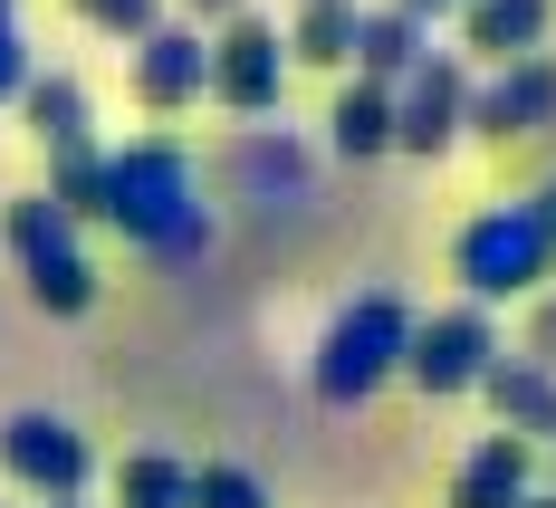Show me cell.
Masks as SVG:
<instances>
[{
	"instance_id": "obj_1",
	"label": "cell",
	"mask_w": 556,
	"mask_h": 508,
	"mask_svg": "<svg viewBox=\"0 0 556 508\" xmlns=\"http://www.w3.org/2000/svg\"><path fill=\"white\" fill-rule=\"evenodd\" d=\"M106 221L144 250V259H202L212 250V202L192 182V154L173 135H144L115 154V182H106Z\"/></svg>"
},
{
	"instance_id": "obj_2",
	"label": "cell",
	"mask_w": 556,
	"mask_h": 508,
	"mask_svg": "<svg viewBox=\"0 0 556 508\" xmlns=\"http://www.w3.org/2000/svg\"><path fill=\"white\" fill-rule=\"evenodd\" d=\"M413 297L403 288H355L345 307L327 317V336H317V365H307V384L327 403H375L403 374V355H413Z\"/></svg>"
},
{
	"instance_id": "obj_3",
	"label": "cell",
	"mask_w": 556,
	"mask_h": 508,
	"mask_svg": "<svg viewBox=\"0 0 556 508\" xmlns=\"http://www.w3.org/2000/svg\"><path fill=\"white\" fill-rule=\"evenodd\" d=\"M451 269L470 288V307H490V297H538L556 279V240L547 221L528 212V202H490L480 221L451 240Z\"/></svg>"
},
{
	"instance_id": "obj_4",
	"label": "cell",
	"mask_w": 556,
	"mask_h": 508,
	"mask_svg": "<svg viewBox=\"0 0 556 508\" xmlns=\"http://www.w3.org/2000/svg\"><path fill=\"white\" fill-rule=\"evenodd\" d=\"M10 259H20V279H29V297L49 307V317H87L97 307V259H87V240H77V221L58 212L49 192H29V202H10Z\"/></svg>"
},
{
	"instance_id": "obj_5",
	"label": "cell",
	"mask_w": 556,
	"mask_h": 508,
	"mask_svg": "<svg viewBox=\"0 0 556 508\" xmlns=\"http://www.w3.org/2000/svg\"><path fill=\"white\" fill-rule=\"evenodd\" d=\"M490 365H500V327H490V307H442V317H422V327H413L403 384L442 403V394H480V384H490Z\"/></svg>"
},
{
	"instance_id": "obj_6",
	"label": "cell",
	"mask_w": 556,
	"mask_h": 508,
	"mask_svg": "<svg viewBox=\"0 0 556 508\" xmlns=\"http://www.w3.org/2000/svg\"><path fill=\"white\" fill-rule=\"evenodd\" d=\"M0 470H10L29 499H87L97 452H87V432L58 422V412H10V422H0Z\"/></svg>"
},
{
	"instance_id": "obj_7",
	"label": "cell",
	"mask_w": 556,
	"mask_h": 508,
	"mask_svg": "<svg viewBox=\"0 0 556 508\" xmlns=\"http://www.w3.org/2000/svg\"><path fill=\"white\" fill-rule=\"evenodd\" d=\"M470 125V77H460V58H422L403 87H393V144L403 154H451V135Z\"/></svg>"
},
{
	"instance_id": "obj_8",
	"label": "cell",
	"mask_w": 556,
	"mask_h": 508,
	"mask_svg": "<svg viewBox=\"0 0 556 508\" xmlns=\"http://www.w3.org/2000/svg\"><path fill=\"white\" fill-rule=\"evenodd\" d=\"M278 87H288V39H278L269 20L240 10V20L222 29V49H212V97H222L230 115H269Z\"/></svg>"
},
{
	"instance_id": "obj_9",
	"label": "cell",
	"mask_w": 556,
	"mask_h": 508,
	"mask_svg": "<svg viewBox=\"0 0 556 508\" xmlns=\"http://www.w3.org/2000/svg\"><path fill=\"white\" fill-rule=\"evenodd\" d=\"M470 125L500 135V144L547 135L556 125V58H518V67H500L490 87H470Z\"/></svg>"
},
{
	"instance_id": "obj_10",
	"label": "cell",
	"mask_w": 556,
	"mask_h": 508,
	"mask_svg": "<svg viewBox=\"0 0 556 508\" xmlns=\"http://www.w3.org/2000/svg\"><path fill=\"white\" fill-rule=\"evenodd\" d=\"M528 499H538V442L480 432V452L451 470V499L442 508H528Z\"/></svg>"
},
{
	"instance_id": "obj_11",
	"label": "cell",
	"mask_w": 556,
	"mask_h": 508,
	"mask_svg": "<svg viewBox=\"0 0 556 508\" xmlns=\"http://www.w3.org/2000/svg\"><path fill=\"white\" fill-rule=\"evenodd\" d=\"M192 97H212V39H192V29H154V39H135V106H192Z\"/></svg>"
},
{
	"instance_id": "obj_12",
	"label": "cell",
	"mask_w": 556,
	"mask_h": 508,
	"mask_svg": "<svg viewBox=\"0 0 556 508\" xmlns=\"http://www.w3.org/2000/svg\"><path fill=\"white\" fill-rule=\"evenodd\" d=\"M480 394H490V412H500V432H518V442H547V452H556V374H547V365L500 355Z\"/></svg>"
},
{
	"instance_id": "obj_13",
	"label": "cell",
	"mask_w": 556,
	"mask_h": 508,
	"mask_svg": "<svg viewBox=\"0 0 556 508\" xmlns=\"http://www.w3.org/2000/svg\"><path fill=\"white\" fill-rule=\"evenodd\" d=\"M547 20H556V0H470V49L480 58H500V67H518V58H538V39H547Z\"/></svg>"
},
{
	"instance_id": "obj_14",
	"label": "cell",
	"mask_w": 556,
	"mask_h": 508,
	"mask_svg": "<svg viewBox=\"0 0 556 508\" xmlns=\"http://www.w3.org/2000/svg\"><path fill=\"white\" fill-rule=\"evenodd\" d=\"M327 144L345 154V164H375V154H393V87L355 77V87L336 97V115H327Z\"/></svg>"
},
{
	"instance_id": "obj_15",
	"label": "cell",
	"mask_w": 556,
	"mask_h": 508,
	"mask_svg": "<svg viewBox=\"0 0 556 508\" xmlns=\"http://www.w3.org/2000/svg\"><path fill=\"white\" fill-rule=\"evenodd\" d=\"M106 182H115V154H97L87 135L77 144H49V202L67 221H106Z\"/></svg>"
},
{
	"instance_id": "obj_16",
	"label": "cell",
	"mask_w": 556,
	"mask_h": 508,
	"mask_svg": "<svg viewBox=\"0 0 556 508\" xmlns=\"http://www.w3.org/2000/svg\"><path fill=\"white\" fill-rule=\"evenodd\" d=\"M422 58H432V49H422V20H413L403 0H393V10H365V39H355V67H365L375 87H403V77H413Z\"/></svg>"
},
{
	"instance_id": "obj_17",
	"label": "cell",
	"mask_w": 556,
	"mask_h": 508,
	"mask_svg": "<svg viewBox=\"0 0 556 508\" xmlns=\"http://www.w3.org/2000/svg\"><path fill=\"white\" fill-rule=\"evenodd\" d=\"M355 39H365V10H355V0H307L298 29H288V58H298V67H345Z\"/></svg>"
},
{
	"instance_id": "obj_18",
	"label": "cell",
	"mask_w": 556,
	"mask_h": 508,
	"mask_svg": "<svg viewBox=\"0 0 556 508\" xmlns=\"http://www.w3.org/2000/svg\"><path fill=\"white\" fill-rule=\"evenodd\" d=\"M115 508H192V460L125 452V460H115Z\"/></svg>"
},
{
	"instance_id": "obj_19",
	"label": "cell",
	"mask_w": 556,
	"mask_h": 508,
	"mask_svg": "<svg viewBox=\"0 0 556 508\" xmlns=\"http://www.w3.org/2000/svg\"><path fill=\"white\" fill-rule=\"evenodd\" d=\"M20 106H29V135H39V144H77V135H87V87H77V77H29Z\"/></svg>"
},
{
	"instance_id": "obj_20",
	"label": "cell",
	"mask_w": 556,
	"mask_h": 508,
	"mask_svg": "<svg viewBox=\"0 0 556 508\" xmlns=\"http://www.w3.org/2000/svg\"><path fill=\"white\" fill-rule=\"evenodd\" d=\"M192 508H278V499H269L260 470H240V460H202V470H192Z\"/></svg>"
},
{
	"instance_id": "obj_21",
	"label": "cell",
	"mask_w": 556,
	"mask_h": 508,
	"mask_svg": "<svg viewBox=\"0 0 556 508\" xmlns=\"http://www.w3.org/2000/svg\"><path fill=\"white\" fill-rule=\"evenodd\" d=\"M67 10L97 20V29H115V39H154V29H164V20H154L164 0H67Z\"/></svg>"
},
{
	"instance_id": "obj_22",
	"label": "cell",
	"mask_w": 556,
	"mask_h": 508,
	"mask_svg": "<svg viewBox=\"0 0 556 508\" xmlns=\"http://www.w3.org/2000/svg\"><path fill=\"white\" fill-rule=\"evenodd\" d=\"M10 97H29V39H20V20L0 10V106Z\"/></svg>"
},
{
	"instance_id": "obj_23",
	"label": "cell",
	"mask_w": 556,
	"mask_h": 508,
	"mask_svg": "<svg viewBox=\"0 0 556 508\" xmlns=\"http://www.w3.org/2000/svg\"><path fill=\"white\" fill-rule=\"evenodd\" d=\"M528 365H547V374H556V297H547V288L528 297Z\"/></svg>"
},
{
	"instance_id": "obj_24",
	"label": "cell",
	"mask_w": 556,
	"mask_h": 508,
	"mask_svg": "<svg viewBox=\"0 0 556 508\" xmlns=\"http://www.w3.org/2000/svg\"><path fill=\"white\" fill-rule=\"evenodd\" d=\"M528 212H538V221H547V240H556V173L538 182V202H528Z\"/></svg>"
},
{
	"instance_id": "obj_25",
	"label": "cell",
	"mask_w": 556,
	"mask_h": 508,
	"mask_svg": "<svg viewBox=\"0 0 556 508\" xmlns=\"http://www.w3.org/2000/svg\"><path fill=\"white\" fill-rule=\"evenodd\" d=\"M403 10H413V20H422V10H442V0H403ZM460 10H470V0H460Z\"/></svg>"
},
{
	"instance_id": "obj_26",
	"label": "cell",
	"mask_w": 556,
	"mask_h": 508,
	"mask_svg": "<svg viewBox=\"0 0 556 508\" xmlns=\"http://www.w3.org/2000/svg\"><path fill=\"white\" fill-rule=\"evenodd\" d=\"M192 10H230V20H240V0H192Z\"/></svg>"
},
{
	"instance_id": "obj_27",
	"label": "cell",
	"mask_w": 556,
	"mask_h": 508,
	"mask_svg": "<svg viewBox=\"0 0 556 508\" xmlns=\"http://www.w3.org/2000/svg\"><path fill=\"white\" fill-rule=\"evenodd\" d=\"M528 508H556V490H538V499H528Z\"/></svg>"
},
{
	"instance_id": "obj_28",
	"label": "cell",
	"mask_w": 556,
	"mask_h": 508,
	"mask_svg": "<svg viewBox=\"0 0 556 508\" xmlns=\"http://www.w3.org/2000/svg\"><path fill=\"white\" fill-rule=\"evenodd\" d=\"M49 508H87V499H49Z\"/></svg>"
},
{
	"instance_id": "obj_29",
	"label": "cell",
	"mask_w": 556,
	"mask_h": 508,
	"mask_svg": "<svg viewBox=\"0 0 556 508\" xmlns=\"http://www.w3.org/2000/svg\"><path fill=\"white\" fill-rule=\"evenodd\" d=\"M0 10H10V0H0Z\"/></svg>"
},
{
	"instance_id": "obj_30",
	"label": "cell",
	"mask_w": 556,
	"mask_h": 508,
	"mask_svg": "<svg viewBox=\"0 0 556 508\" xmlns=\"http://www.w3.org/2000/svg\"><path fill=\"white\" fill-rule=\"evenodd\" d=\"M547 490H556V480H547Z\"/></svg>"
}]
</instances>
